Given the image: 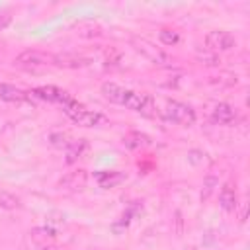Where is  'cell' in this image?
Listing matches in <instances>:
<instances>
[{
	"instance_id": "8",
	"label": "cell",
	"mask_w": 250,
	"mask_h": 250,
	"mask_svg": "<svg viewBox=\"0 0 250 250\" xmlns=\"http://www.w3.org/2000/svg\"><path fill=\"white\" fill-rule=\"evenodd\" d=\"M219 205L227 213H234L238 209V195H236V189L230 184H225L221 188V191H219Z\"/></svg>"
},
{
	"instance_id": "3",
	"label": "cell",
	"mask_w": 250,
	"mask_h": 250,
	"mask_svg": "<svg viewBox=\"0 0 250 250\" xmlns=\"http://www.w3.org/2000/svg\"><path fill=\"white\" fill-rule=\"evenodd\" d=\"M14 62H16V66H21L25 70H39V68L53 64V55H47V53L35 51V49H27V51L20 53L14 59Z\"/></svg>"
},
{
	"instance_id": "21",
	"label": "cell",
	"mask_w": 250,
	"mask_h": 250,
	"mask_svg": "<svg viewBox=\"0 0 250 250\" xmlns=\"http://www.w3.org/2000/svg\"><path fill=\"white\" fill-rule=\"evenodd\" d=\"M49 141H51V145L53 146H57V148H62V146H68V137L64 135V133H51V137H49Z\"/></svg>"
},
{
	"instance_id": "9",
	"label": "cell",
	"mask_w": 250,
	"mask_h": 250,
	"mask_svg": "<svg viewBox=\"0 0 250 250\" xmlns=\"http://www.w3.org/2000/svg\"><path fill=\"white\" fill-rule=\"evenodd\" d=\"M125 178H127V176H125L123 172H119V170H105V172L96 174V182H98V186L104 188V189L117 188L119 184L125 182Z\"/></svg>"
},
{
	"instance_id": "4",
	"label": "cell",
	"mask_w": 250,
	"mask_h": 250,
	"mask_svg": "<svg viewBox=\"0 0 250 250\" xmlns=\"http://www.w3.org/2000/svg\"><path fill=\"white\" fill-rule=\"evenodd\" d=\"M205 45H207V51H211V53L232 51L236 47V37L225 29H215L205 35Z\"/></svg>"
},
{
	"instance_id": "6",
	"label": "cell",
	"mask_w": 250,
	"mask_h": 250,
	"mask_svg": "<svg viewBox=\"0 0 250 250\" xmlns=\"http://www.w3.org/2000/svg\"><path fill=\"white\" fill-rule=\"evenodd\" d=\"M33 94L39 98V100H45V102H53V104H62L66 105L68 102H72V96L57 86H37L33 88Z\"/></svg>"
},
{
	"instance_id": "13",
	"label": "cell",
	"mask_w": 250,
	"mask_h": 250,
	"mask_svg": "<svg viewBox=\"0 0 250 250\" xmlns=\"http://www.w3.org/2000/svg\"><path fill=\"white\" fill-rule=\"evenodd\" d=\"M88 148V143L84 139H78V141H70L68 146H66V164H72L76 162L78 158H82V154L86 152Z\"/></svg>"
},
{
	"instance_id": "23",
	"label": "cell",
	"mask_w": 250,
	"mask_h": 250,
	"mask_svg": "<svg viewBox=\"0 0 250 250\" xmlns=\"http://www.w3.org/2000/svg\"><path fill=\"white\" fill-rule=\"evenodd\" d=\"M41 250H57V246H53V244H45V246H41Z\"/></svg>"
},
{
	"instance_id": "2",
	"label": "cell",
	"mask_w": 250,
	"mask_h": 250,
	"mask_svg": "<svg viewBox=\"0 0 250 250\" xmlns=\"http://www.w3.org/2000/svg\"><path fill=\"white\" fill-rule=\"evenodd\" d=\"M162 115L168 121L178 123V125H193L195 123V111L188 104L178 102V100H168L162 109Z\"/></svg>"
},
{
	"instance_id": "17",
	"label": "cell",
	"mask_w": 250,
	"mask_h": 250,
	"mask_svg": "<svg viewBox=\"0 0 250 250\" xmlns=\"http://www.w3.org/2000/svg\"><path fill=\"white\" fill-rule=\"evenodd\" d=\"M20 205H21L20 197H16L6 189H0V209H18Z\"/></svg>"
},
{
	"instance_id": "19",
	"label": "cell",
	"mask_w": 250,
	"mask_h": 250,
	"mask_svg": "<svg viewBox=\"0 0 250 250\" xmlns=\"http://www.w3.org/2000/svg\"><path fill=\"white\" fill-rule=\"evenodd\" d=\"M197 61H201L203 64L207 66H217L221 64V59L217 53H211V51H203V53H197Z\"/></svg>"
},
{
	"instance_id": "14",
	"label": "cell",
	"mask_w": 250,
	"mask_h": 250,
	"mask_svg": "<svg viewBox=\"0 0 250 250\" xmlns=\"http://www.w3.org/2000/svg\"><path fill=\"white\" fill-rule=\"evenodd\" d=\"M27 98V94L12 84H0V100L6 102H23Z\"/></svg>"
},
{
	"instance_id": "10",
	"label": "cell",
	"mask_w": 250,
	"mask_h": 250,
	"mask_svg": "<svg viewBox=\"0 0 250 250\" xmlns=\"http://www.w3.org/2000/svg\"><path fill=\"white\" fill-rule=\"evenodd\" d=\"M213 119H215L217 123H221V125H230V123L236 119V109H234L230 104L221 102V104H217L215 109H213Z\"/></svg>"
},
{
	"instance_id": "1",
	"label": "cell",
	"mask_w": 250,
	"mask_h": 250,
	"mask_svg": "<svg viewBox=\"0 0 250 250\" xmlns=\"http://www.w3.org/2000/svg\"><path fill=\"white\" fill-rule=\"evenodd\" d=\"M62 109H64V113H66L74 123H78V125H82V127H96V125H100V123L104 121V115H102V113L86 109V107H84L82 104H78L76 100H72V102H68L66 105H62Z\"/></svg>"
},
{
	"instance_id": "22",
	"label": "cell",
	"mask_w": 250,
	"mask_h": 250,
	"mask_svg": "<svg viewBox=\"0 0 250 250\" xmlns=\"http://www.w3.org/2000/svg\"><path fill=\"white\" fill-rule=\"evenodd\" d=\"M10 21H12V16L10 14H0V31L6 29L10 25Z\"/></svg>"
},
{
	"instance_id": "7",
	"label": "cell",
	"mask_w": 250,
	"mask_h": 250,
	"mask_svg": "<svg viewBox=\"0 0 250 250\" xmlns=\"http://www.w3.org/2000/svg\"><path fill=\"white\" fill-rule=\"evenodd\" d=\"M86 182H88V172L82 170V168H78V170H72L66 176H62L61 182H59V186L64 188V189L76 191V189H82L86 186Z\"/></svg>"
},
{
	"instance_id": "20",
	"label": "cell",
	"mask_w": 250,
	"mask_h": 250,
	"mask_svg": "<svg viewBox=\"0 0 250 250\" xmlns=\"http://www.w3.org/2000/svg\"><path fill=\"white\" fill-rule=\"evenodd\" d=\"M31 236H33V240H45V238H53L55 230L49 227H37L31 230Z\"/></svg>"
},
{
	"instance_id": "12",
	"label": "cell",
	"mask_w": 250,
	"mask_h": 250,
	"mask_svg": "<svg viewBox=\"0 0 250 250\" xmlns=\"http://www.w3.org/2000/svg\"><path fill=\"white\" fill-rule=\"evenodd\" d=\"M123 145L127 148H143V146H148L150 145V137L141 133V131H129L125 137H123Z\"/></svg>"
},
{
	"instance_id": "16",
	"label": "cell",
	"mask_w": 250,
	"mask_h": 250,
	"mask_svg": "<svg viewBox=\"0 0 250 250\" xmlns=\"http://www.w3.org/2000/svg\"><path fill=\"white\" fill-rule=\"evenodd\" d=\"M158 39H160V43H162V45H168V47H172V45H176V43L180 41V33H178L176 29H170V27H162V29L158 31Z\"/></svg>"
},
{
	"instance_id": "15",
	"label": "cell",
	"mask_w": 250,
	"mask_h": 250,
	"mask_svg": "<svg viewBox=\"0 0 250 250\" xmlns=\"http://www.w3.org/2000/svg\"><path fill=\"white\" fill-rule=\"evenodd\" d=\"M123 92H125V88L119 86V84H115V82H105V84L102 86V94H104V98L109 100V102H113V104H121Z\"/></svg>"
},
{
	"instance_id": "5",
	"label": "cell",
	"mask_w": 250,
	"mask_h": 250,
	"mask_svg": "<svg viewBox=\"0 0 250 250\" xmlns=\"http://www.w3.org/2000/svg\"><path fill=\"white\" fill-rule=\"evenodd\" d=\"M133 47H135L145 59H148V61L154 62V64H168V62H172V59H170L168 53H164L160 47H156L154 43H150V41L145 39V37L133 39Z\"/></svg>"
},
{
	"instance_id": "11",
	"label": "cell",
	"mask_w": 250,
	"mask_h": 250,
	"mask_svg": "<svg viewBox=\"0 0 250 250\" xmlns=\"http://www.w3.org/2000/svg\"><path fill=\"white\" fill-rule=\"evenodd\" d=\"M90 61L84 59V57H76V55H53V64L57 66H62V68H80V66H86Z\"/></svg>"
},
{
	"instance_id": "18",
	"label": "cell",
	"mask_w": 250,
	"mask_h": 250,
	"mask_svg": "<svg viewBox=\"0 0 250 250\" xmlns=\"http://www.w3.org/2000/svg\"><path fill=\"white\" fill-rule=\"evenodd\" d=\"M217 186H219V180L215 176H207L203 180V188H201V201H207L211 197V193L215 191Z\"/></svg>"
}]
</instances>
